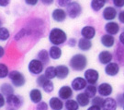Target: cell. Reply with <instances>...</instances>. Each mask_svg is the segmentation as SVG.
Listing matches in <instances>:
<instances>
[{
    "label": "cell",
    "instance_id": "6da1fadb",
    "mask_svg": "<svg viewBox=\"0 0 124 110\" xmlns=\"http://www.w3.org/2000/svg\"><path fill=\"white\" fill-rule=\"evenodd\" d=\"M87 66V57L84 54H75L69 60V67L74 71H83Z\"/></svg>",
    "mask_w": 124,
    "mask_h": 110
},
{
    "label": "cell",
    "instance_id": "7a4b0ae2",
    "mask_svg": "<svg viewBox=\"0 0 124 110\" xmlns=\"http://www.w3.org/2000/svg\"><path fill=\"white\" fill-rule=\"evenodd\" d=\"M49 42L53 45H62L67 42V34L60 28H53L49 32Z\"/></svg>",
    "mask_w": 124,
    "mask_h": 110
},
{
    "label": "cell",
    "instance_id": "3957f363",
    "mask_svg": "<svg viewBox=\"0 0 124 110\" xmlns=\"http://www.w3.org/2000/svg\"><path fill=\"white\" fill-rule=\"evenodd\" d=\"M9 80H11V83L14 85V87L16 88H19V87H22L26 84V78L24 74H22L20 71L18 70H11L9 72L8 75Z\"/></svg>",
    "mask_w": 124,
    "mask_h": 110
},
{
    "label": "cell",
    "instance_id": "277c9868",
    "mask_svg": "<svg viewBox=\"0 0 124 110\" xmlns=\"http://www.w3.org/2000/svg\"><path fill=\"white\" fill-rule=\"evenodd\" d=\"M28 70L32 75H40L44 70V64L38 58L31 59L28 64Z\"/></svg>",
    "mask_w": 124,
    "mask_h": 110
},
{
    "label": "cell",
    "instance_id": "5b68a950",
    "mask_svg": "<svg viewBox=\"0 0 124 110\" xmlns=\"http://www.w3.org/2000/svg\"><path fill=\"white\" fill-rule=\"evenodd\" d=\"M66 13L67 16L70 19H76L78 18L83 12V9L81 5L78 2H71L66 7Z\"/></svg>",
    "mask_w": 124,
    "mask_h": 110
},
{
    "label": "cell",
    "instance_id": "8992f818",
    "mask_svg": "<svg viewBox=\"0 0 124 110\" xmlns=\"http://www.w3.org/2000/svg\"><path fill=\"white\" fill-rule=\"evenodd\" d=\"M7 98V104L8 105V106L14 107V108H20L22 105L24 104V99L22 96L18 95V94H10L8 96L6 97Z\"/></svg>",
    "mask_w": 124,
    "mask_h": 110
},
{
    "label": "cell",
    "instance_id": "52a82bcc",
    "mask_svg": "<svg viewBox=\"0 0 124 110\" xmlns=\"http://www.w3.org/2000/svg\"><path fill=\"white\" fill-rule=\"evenodd\" d=\"M84 78L88 84H96L99 80V72L94 69H87L84 72Z\"/></svg>",
    "mask_w": 124,
    "mask_h": 110
},
{
    "label": "cell",
    "instance_id": "ba28073f",
    "mask_svg": "<svg viewBox=\"0 0 124 110\" xmlns=\"http://www.w3.org/2000/svg\"><path fill=\"white\" fill-rule=\"evenodd\" d=\"M87 81L85 78L82 77H76L72 80L71 82V87L73 88L74 91L75 92H80L82 90H85V87L87 86Z\"/></svg>",
    "mask_w": 124,
    "mask_h": 110
},
{
    "label": "cell",
    "instance_id": "9c48e42d",
    "mask_svg": "<svg viewBox=\"0 0 124 110\" xmlns=\"http://www.w3.org/2000/svg\"><path fill=\"white\" fill-rule=\"evenodd\" d=\"M105 73L109 77H115L120 73V64L117 62H110L105 67Z\"/></svg>",
    "mask_w": 124,
    "mask_h": 110
},
{
    "label": "cell",
    "instance_id": "30bf717a",
    "mask_svg": "<svg viewBox=\"0 0 124 110\" xmlns=\"http://www.w3.org/2000/svg\"><path fill=\"white\" fill-rule=\"evenodd\" d=\"M73 92H74V90L71 86L63 85L58 91V97H60L62 100L67 101V100L71 99V97H73Z\"/></svg>",
    "mask_w": 124,
    "mask_h": 110
},
{
    "label": "cell",
    "instance_id": "8fae6325",
    "mask_svg": "<svg viewBox=\"0 0 124 110\" xmlns=\"http://www.w3.org/2000/svg\"><path fill=\"white\" fill-rule=\"evenodd\" d=\"M98 92L99 95L103 97H108L113 92V87L108 82H102L98 86Z\"/></svg>",
    "mask_w": 124,
    "mask_h": 110
},
{
    "label": "cell",
    "instance_id": "7c38bea8",
    "mask_svg": "<svg viewBox=\"0 0 124 110\" xmlns=\"http://www.w3.org/2000/svg\"><path fill=\"white\" fill-rule=\"evenodd\" d=\"M118 16V12L114 7H107L103 10L102 13V17L104 20H106L108 21H112L113 20H115Z\"/></svg>",
    "mask_w": 124,
    "mask_h": 110
},
{
    "label": "cell",
    "instance_id": "4fadbf2b",
    "mask_svg": "<svg viewBox=\"0 0 124 110\" xmlns=\"http://www.w3.org/2000/svg\"><path fill=\"white\" fill-rule=\"evenodd\" d=\"M98 59L102 65H108L113 60V54L108 50H103L98 54Z\"/></svg>",
    "mask_w": 124,
    "mask_h": 110
},
{
    "label": "cell",
    "instance_id": "5bb4252c",
    "mask_svg": "<svg viewBox=\"0 0 124 110\" xmlns=\"http://www.w3.org/2000/svg\"><path fill=\"white\" fill-rule=\"evenodd\" d=\"M48 104L52 110H62V108L64 107V104L60 97L53 96L50 98Z\"/></svg>",
    "mask_w": 124,
    "mask_h": 110
},
{
    "label": "cell",
    "instance_id": "9a60e30c",
    "mask_svg": "<svg viewBox=\"0 0 124 110\" xmlns=\"http://www.w3.org/2000/svg\"><path fill=\"white\" fill-rule=\"evenodd\" d=\"M67 17V13L65 10L62 9H55L52 13V18L54 21L62 22L65 20Z\"/></svg>",
    "mask_w": 124,
    "mask_h": 110
},
{
    "label": "cell",
    "instance_id": "2e32d148",
    "mask_svg": "<svg viewBox=\"0 0 124 110\" xmlns=\"http://www.w3.org/2000/svg\"><path fill=\"white\" fill-rule=\"evenodd\" d=\"M100 43L103 46H105L107 48H111L114 46L115 44V38H114V35H111V34H108V33H106V34H103V35L100 37Z\"/></svg>",
    "mask_w": 124,
    "mask_h": 110
},
{
    "label": "cell",
    "instance_id": "e0dca14e",
    "mask_svg": "<svg viewBox=\"0 0 124 110\" xmlns=\"http://www.w3.org/2000/svg\"><path fill=\"white\" fill-rule=\"evenodd\" d=\"M81 35L84 38L92 40L96 36V29L93 26H90V25L84 26L81 29Z\"/></svg>",
    "mask_w": 124,
    "mask_h": 110
},
{
    "label": "cell",
    "instance_id": "ac0fdd59",
    "mask_svg": "<svg viewBox=\"0 0 124 110\" xmlns=\"http://www.w3.org/2000/svg\"><path fill=\"white\" fill-rule=\"evenodd\" d=\"M120 30V25L115 21H108L105 25V31L111 35H116L119 33Z\"/></svg>",
    "mask_w": 124,
    "mask_h": 110
},
{
    "label": "cell",
    "instance_id": "d6986e66",
    "mask_svg": "<svg viewBox=\"0 0 124 110\" xmlns=\"http://www.w3.org/2000/svg\"><path fill=\"white\" fill-rule=\"evenodd\" d=\"M92 46H93V44H92V41H91V40L84 38V37H81V38L78 40L77 47L79 48V50L83 51V52L89 51L90 49L92 48Z\"/></svg>",
    "mask_w": 124,
    "mask_h": 110
},
{
    "label": "cell",
    "instance_id": "ffe728a7",
    "mask_svg": "<svg viewBox=\"0 0 124 110\" xmlns=\"http://www.w3.org/2000/svg\"><path fill=\"white\" fill-rule=\"evenodd\" d=\"M70 67H67L66 65H58L56 66V71H57V79L64 80L69 76L70 73Z\"/></svg>",
    "mask_w": 124,
    "mask_h": 110
},
{
    "label": "cell",
    "instance_id": "44dd1931",
    "mask_svg": "<svg viewBox=\"0 0 124 110\" xmlns=\"http://www.w3.org/2000/svg\"><path fill=\"white\" fill-rule=\"evenodd\" d=\"M29 96H30L31 101L36 105L42 101V93H41V91L38 88H34L31 90V92L29 93Z\"/></svg>",
    "mask_w": 124,
    "mask_h": 110
},
{
    "label": "cell",
    "instance_id": "7402d4cb",
    "mask_svg": "<svg viewBox=\"0 0 124 110\" xmlns=\"http://www.w3.org/2000/svg\"><path fill=\"white\" fill-rule=\"evenodd\" d=\"M118 107V103L117 100L114 98H111V97H106L105 98V101L102 106V109L103 110H116Z\"/></svg>",
    "mask_w": 124,
    "mask_h": 110
},
{
    "label": "cell",
    "instance_id": "603a6c76",
    "mask_svg": "<svg viewBox=\"0 0 124 110\" xmlns=\"http://www.w3.org/2000/svg\"><path fill=\"white\" fill-rule=\"evenodd\" d=\"M115 58L117 60V63H119L121 66H124V45L120 43L118 44L117 48L115 50Z\"/></svg>",
    "mask_w": 124,
    "mask_h": 110
},
{
    "label": "cell",
    "instance_id": "cb8c5ba5",
    "mask_svg": "<svg viewBox=\"0 0 124 110\" xmlns=\"http://www.w3.org/2000/svg\"><path fill=\"white\" fill-rule=\"evenodd\" d=\"M49 54L50 57H51V59L58 60V59H60L62 57V51L60 46H58V45H52L49 49Z\"/></svg>",
    "mask_w": 124,
    "mask_h": 110
},
{
    "label": "cell",
    "instance_id": "d4e9b609",
    "mask_svg": "<svg viewBox=\"0 0 124 110\" xmlns=\"http://www.w3.org/2000/svg\"><path fill=\"white\" fill-rule=\"evenodd\" d=\"M75 100L78 102V104H79L80 106H82V107H85V106H87L91 103V100H90V98L87 96V94L85 93V92H80L78 93L77 95H76V98H75Z\"/></svg>",
    "mask_w": 124,
    "mask_h": 110
},
{
    "label": "cell",
    "instance_id": "484cf974",
    "mask_svg": "<svg viewBox=\"0 0 124 110\" xmlns=\"http://www.w3.org/2000/svg\"><path fill=\"white\" fill-rule=\"evenodd\" d=\"M37 58L41 61L43 64H44V66L46 65H48L50 62V59H51V57H50V54H49V51H47L46 49H41L40 50L38 54H37Z\"/></svg>",
    "mask_w": 124,
    "mask_h": 110
},
{
    "label": "cell",
    "instance_id": "4316f807",
    "mask_svg": "<svg viewBox=\"0 0 124 110\" xmlns=\"http://www.w3.org/2000/svg\"><path fill=\"white\" fill-rule=\"evenodd\" d=\"M14 85L12 83L10 84L8 82H4V83L1 84L0 86V92L2 94H4L5 96H8L10 94H13L14 93Z\"/></svg>",
    "mask_w": 124,
    "mask_h": 110
},
{
    "label": "cell",
    "instance_id": "83f0119b",
    "mask_svg": "<svg viewBox=\"0 0 124 110\" xmlns=\"http://www.w3.org/2000/svg\"><path fill=\"white\" fill-rule=\"evenodd\" d=\"M107 2H108V0H91L90 6H91V9H93V11L98 12L104 8Z\"/></svg>",
    "mask_w": 124,
    "mask_h": 110
},
{
    "label": "cell",
    "instance_id": "f1b7e54d",
    "mask_svg": "<svg viewBox=\"0 0 124 110\" xmlns=\"http://www.w3.org/2000/svg\"><path fill=\"white\" fill-rule=\"evenodd\" d=\"M44 75L49 80H53L57 78V71H56V67L49 66L45 69Z\"/></svg>",
    "mask_w": 124,
    "mask_h": 110
},
{
    "label": "cell",
    "instance_id": "f546056e",
    "mask_svg": "<svg viewBox=\"0 0 124 110\" xmlns=\"http://www.w3.org/2000/svg\"><path fill=\"white\" fill-rule=\"evenodd\" d=\"M40 88L43 90V92H46V93H51V92H53L54 90V84L53 82V80H49L47 79L45 80L43 84L41 85Z\"/></svg>",
    "mask_w": 124,
    "mask_h": 110
},
{
    "label": "cell",
    "instance_id": "4dcf8cb0",
    "mask_svg": "<svg viewBox=\"0 0 124 110\" xmlns=\"http://www.w3.org/2000/svg\"><path fill=\"white\" fill-rule=\"evenodd\" d=\"M85 92L87 94V96L91 99L97 95V92H98V87L95 85V84H88L85 89Z\"/></svg>",
    "mask_w": 124,
    "mask_h": 110
},
{
    "label": "cell",
    "instance_id": "1f68e13d",
    "mask_svg": "<svg viewBox=\"0 0 124 110\" xmlns=\"http://www.w3.org/2000/svg\"><path fill=\"white\" fill-rule=\"evenodd\" d=\"M64 107L66 110H78L79 109V104L75 99H69L64 103Z\"/></svg>",
    "mask_w": 124,
    "mask_h": 110
},
{
    "label": "cell",
    "instance_id": "d6a6232c",
    "mask_svg": "<svg viewBox=\"0 0 124 110\" xmlns=\"http://www.w3.org/2000/svg\"><path fill=\"white\" fill-rule=\"evenodd\" d=\"M9 72L8 67L7 66L5 63H1L0 64V78L1 79H6L7 77H8Z\"/></svg>",
    "mask_w": 124,
    "mask_h": 110
},
{
    "label": "cell",
    "instance_id": "836d02e7",
    "mask_svg": "<svg viewBox=\"0 0 124 110\" xmlns=\"http://www.w3.org/2000/svg\"><path fill=\"white\" fill-rule=\"evenodd\" d=\"M10 37V32L8 29H7L6 27H1L0 28V40L2 42H6L7 40H8Z\"/></svg>",
    "mask_w": 124,
    "mask_h": 110
},
{
    "label": "cell",
    "instance_id": "e575fe53",
    "mask_svg": "<svg viewBox=\"0 0 124 110\" xmlns=\"http://www.w3.org/2000/svg\"><path fill=\"white\" fill-rule=\"evenodd\" d=\"M104 101H105V99L103 98V96H101V95H96L94 98H92L91 104H92L93 106H99V107H101L102 108L103 104H104Z\"/></svg>",
    "mask_w": 124,
    "mask_h": 110
},
{
    "label": "cell",
    "instance_id": "d590c367",
    "mask_svg": "<svg viewBox=\"0 0 124 110\" xmlns=\"http://www.w3.org/2000/svg\"><path fill=\"white\" fill-rule=\"evenodd\" d=\"M49 104H47L45 101H41L36 106V110H48L49 109Z\"/></svg>",
    "mask_w": 124,
    "mask_h": 110
},
{
    "label": "cell",
    "instance_id": "8d00e7d4",
    "mask_svg": "<svg viewBox=\"0 0 124 110\" xmlns=\"http://www.w3.org/2000/svg\"><path fill=\"white\" fill-rule=\"evenodd\" d=\"M26 34H27V30L22 29V30H20L16 35L14 36V40L15 41H18V40H20L21 38H23V36H25Z\"/></svg>",
    "mask_w": 124,
    "mask_h": 110
},
{
    "label": "cell",
    "instance_id": "74e56055",
    "mask_svg": "<svg viewBox=\"0 0 124 110\" xmlns=\"http://www.w3.org/2000/svg\"><path fill=\"white\" fill-rule=\"evenodd\" d=\"M116 100H117V103H118L119 106H124V97L122 93H118L117 96H116Z\"/></svg>",
    "mask_w": 124,
    "mask_h": 110
},
{
    "label": "cell",
    "instance_id": "f35d334b",
    "mask_svg": "<svg viewBox=\"0 0 124 110\" xmlns=\"http://www.w3.org/2000/svg\"><path fill=\"white\" fill-rule=\"evenodd\" d=\"M77 41L75 38H69V39L67 40V45L69 46V47H75V45H77Z\"/></svg>",
    "mask_w": 124,
    "mask_h": 110
},
{
    "label": "cell",
    "instance_id": "ab89813d",
    "mask_svg": "<svg viewBox=\"0 0 124 110\" xmlns=\"http://www.w3.org/2000/svg\"><path fill=\"white\" fill-rule=\"evenodd\" d=\"M112 3L116 8H123L124 7V0H112Z\"/></svg>",
    "mask_w": 124,
    "mask_h": 110
},
{
    "label": "cell",
    "instance_id": "60d3db41",
    "mask_svg": "<svg viewBox=\"0 0 124 110\" xmlns=\"http://www.w3.org/2000/svg\"><path fill=\"white\" fill-rule=\"evenodd\" d=\"M71 2H72V0H57L58 5H59L60 7H62V8L67 7Z\"/></svg>",
    "mask_w": 124,
    "mask_h": 110
},
{
    "label": "cell",
    "instance_id": "b9f144b4",
    "mask_svg": "<svg viewBox=\"0 0 124 110\" xmlns=\"http://www.w3.org/2000/svg\"><path fill=\"white\" fill-rule=\"evenodd\" d=\"M6 103H7V98H6V96H5L4 94L0 93V107L1 108L4 107Z\"/></svg>",
    "mask_w": 124,
    "mask_h": 110
},
{
    "label": "cell",
    "instance_id": "7bdbcfd3",
    "mask_svg": "<svg viewBox=\"0 0 124 110\" xmlns=\"http://www.w3.org/2000/svg\"><path fill=\"white\" fill-rule=\"evenodd\" d=\"M118 19H119V21L120 23L124 24V10H121L119 15H118Z\"/></svg>",
    "mask_w": 124,
    "mask_h": 110
},
{
    "label": "cell",
    "instance_id": "ee69618b",
    "mask_svg": "<svg viewBox=\"0 0 124 110\" xmlns=\"http://www.w3.org/2000/svg\"><path fill=\"white\" fill-rule=\"evenodd\" d=\"M39 0H25V3L29 6H36Z\"/></svg>",
    "mask_w": 124,
    "mask_h": 110
},
{
    "label": "cell",
    "instance_id": "f6af8a7d",
    "mask_svg": "<svg viewBox=\"0 0 124 110\" xmlns=\"http://www.w3.org/2000/svg\"><path fill=\"white\" fill-rule=\"evenodd\" d=\"M40 2L45 6H50L54 2V0H40Z\"/></svg>",
    "mask_w": 124,
    "mask_h": 110
},
{
    "label": "cell",
    "instance_id": "bcb514c9",
    "mask_svg": "<svg viewBox=\"0 0 124 110\" xmlns=\"http://www.w3.org/2000/svg\"><path fill=\"white\" fill-rule=\"evenodd\" d=\"M10 0H0V6L1 7H7L9 4Z\"/></svg>",
    "mask_w": 124,
    "mask_h": 110
},
{
    "label": "cell",
    "instance_id": "7dc6e473",
    "mask_svg": "<svg viewBox=\"0 0 124 110\" xmlns=\"http://www.w3.org/2000/svg\"><path fill=\"white\" fill-rule=\"evenodd\" d=\"M119 40H120V44L124 45V31H122V32H120V35H119Z\"/></svg>",
    "mask_w": 124,
    "mask_h": 110
},
{
    "label": "cell",
    "instance_id": "c3c4849f",
    "mask_svg": "<svg viewBox=\"0 0 124 110\" xmlns=\"http://www.w3.org/2000/svg\"><path fill=\"white\" fill-rule=\"evenodd\" d=\"M87 110H103L101 108V107H99V106H89L88 108H87Z\"/></svg>",
    "mask_w": 124,
    "mask_h": 110
},
{
    "label": "cell",
    "instance_id": "681fc988",
    "mask_svg": "<svg viewBox=\"0 0 124 110\" xmlns=\"http://www.w3.org/2000/svg\"><path fill=\"white\" fill-rule=\"evenodd\" d=\"M4 56H5V49L3 46H0V57L2 58Z\"/></svg>",
    "mask_w": 124,
    "mask_h": 110
},
{
    "label": "cell",
    "instance_id": "f907efd6",
    "mask_svg": "<svg viewBox=\"0 0 124 110\" xmlns=\"http://www.w3.org/2000/svg\"><path fill=\"white\" fill-rule=\"evenodd\" d=\"M7 110H18L17 108H14V107H11V106H9L8 108H7Z\"/></svg>",
    "mask_w": 124,
    "mask_h": 110
},
{
    "label": "cell",
    "instance_id": "816d5d0a",
    "mask_svg": "<svg viewBox=\"0 0 124 110\" xmlns=\"http://www.w3.org/2000/svg\"><path fill=\"white\" fill-rule=\"evenodd\" d=\"M122 110H124V106H122Z\"/></svg>",
    "mask_w": 124,
    "mask_h": 110
},
{
    "label": "cell",
    "instance_id": "f5cc1de1",
    "mask_svg": "<svg viewBox=\"0 0 124 110\" xmlns=\"http://www.w3.org/2000/svg\"><path fill=\"white\" fill-rule=\"evenodd\" d=\"M122 94H123V97H124V92H122Z\"/></svg>",
    "mask_w": 124,
    "mask_h": 110
}]
</instances>
